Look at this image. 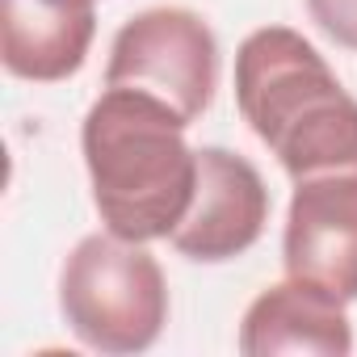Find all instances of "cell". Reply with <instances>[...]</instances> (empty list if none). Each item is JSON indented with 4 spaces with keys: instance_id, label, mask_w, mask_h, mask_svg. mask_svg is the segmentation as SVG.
<instances>
[{
    "instance_id": "6",
    "label": "cell",
    "mask_w": 357,
    "mask_h": 357,
    "mask_svg": "<svg viewBox=\"0 0 357 357\" xmlns=\"http://www.w3.org/2000/svg\"><path fill=\"white\" fill-rule=\"evenodd\" d=\"M269 223V190L257 164L231 147H198V194L168 244L198 261L223 265L244 257Z\"/></svg>"
},
{
    "instance_id": "2",
    "label": "cell",
    "mask_w": 357,
    "mask_h": 357,
    "mask_svg": "<svg viewBox=\"0 0 357 357\" xmlns=\"http://www.w3.org/2000/svg\"><path fill=\"white\" fill-rule=\"evenodd\" d=\"M236 105L290 181L357 168V97L290 26H261L236 51Z\"/></svg>"
},
{
    "instance_id": "7",
    "label": "cell",
    "mask_w": 357,
    "mask_h": 357,
    "mask_svg": "<svg viewBox=\"0 0 357 357\" xmlns=\"http://www.w3.org/2000/svg\"><path fill=\"white\" fill-rule=\"evenodd\" d=\"M97 34L93 0H0V59L30 84H59L89 59Z\"/></svg>"
},
{
    "instance_id": "3",
    "label": "cell",
    "mask_w": 357,
    "mask_h": 357,
    "mask_svg": "<svg viewBox=\"0 0 357 357\" xmlns=\"http://www.w3.org/2000/svg\"><path fill=\"white\" fill-rule=\"evenodd\" d=\"M59 311L97 353H143L168 324V282L147 244L114 231L84 236L59 273Z\"/></svg>"
},
{
    "instance_id": "8",
    "label": "cell",
    "mask_w": 357,
    "mask_h": 357,
    "mask_svg": "<svg viewBox=\"0 0 357 357\" xmlns=\"http://www.w3.org/2000/svg\"><path fill=\"white\" fill-rule=\"evenodd\" d=\"M240 353L244 357H278V353L349 357L353 328L344 303L298 278L265 286L240 319Z\"/></svg>"
},
{
    "instance_id": "5",
    "label": "cell",
    "mask_w": 357,
    "mask_h": 357,
    "mask_svg": "<svg viewBox=\"0 0 357 357\" xmlns=\"http://www.w3.org/2000/svg\"><path fill=\"white\" fill-rule=\"evenodd\" d=\"M282 261L286 278L311 282L340 303L357 298V168H332L294 181Z\"/></svg>"
},
{
    "instance_id": "4",
    "label": "cell",
    "mask_w": 357,
    "mask_h": 357,
    "mask_svg": "<svg viewBox=\"0 0 357 357\" xmlns=\"http://www.w3.org/2000/svg\"><path fill=\"white\" fill-rule=\"evenodd\" d=\"M105 84L147 89L194 122L219 89V38L194 9H143L114 34Z\"/></svg>"
},
{
    "instance_id": "9",
    "label": "cell",
    "mask_w": 357,
    "mask_h": 357,
    "mask_svg": "<svg viewBox=\"0 0 357 357\" xmlns=\"http://www.w3.org/2000/svg\"><path fill=\"white\" fill-rule=\"evenodd\" d=\"M311 22L344 51H357V0H307Z\"/></svg>"
},
{
    "instance_id": "1",
    "label": "cell",
    "mask_w": 357,
    "mask_h": 357,
    "mask_svg": "<svg viewBox=\"0 0 357 357\" xmlns=\"http://www.w3.org/2000/svg\"><path fill=\"white\" fill-rule=\"evenodd\" d=\"M190 118L147 89L105 84L80 122V151L93 206L105 231L151 244L168 240L198 194V147L185 143Z\"/></svg>"
}]
</instances>
